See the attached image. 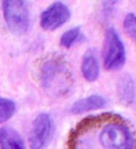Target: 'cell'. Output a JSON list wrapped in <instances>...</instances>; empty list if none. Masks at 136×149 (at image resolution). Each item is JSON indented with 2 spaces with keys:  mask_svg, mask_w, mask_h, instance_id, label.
<instances>
[{
  "mask_svg": "<svg viewBox=\"0 0 136 149\" xmlns=\"http://www.w3.org/2000/svg\"><path fill=\"white\" fill-rule=\"evenodd\" d=\"M66 149H136V133L118 114L93 115L72 130Z\"/></svg>",
  "mask_w": 136,
  "mask_h": 149,
  "instance_id": "obj_1",
  "label": "cell"
},
{
  "mask_svg": "<svg viewBox=\"0 0 136 149\" xmlns=\"http://www.w3.org/2000/svg\"><path fill=\"white\" fill-rule=\"evenodd\" d=\"M80 36H81V28L80 26L73 27L63 33V35L59 39V44L62 47L69 49L80 39Z\"/></svg>",
  "mask_w": 136,
  "mask_h": 149,
  "instance_id": "obj_11",
  "label": "cell"
},
{
  "mask_svg": "<svg viewBox=\"0 0 136 149\" xmlns=\"http://www.w3.org/2000/svg\"><path fill=\"white\" fill-rule=\"evenodd\" d=\"M104 67L108 71H116L126 63V50L122 40L114 28H108L105 33L103 49Z\"/></svg>",
  "mask_w": 136,
  "mask_h": 149,
  "instance_id": "obj_4",
  "label": "cell"
},
{
  "mask_svg": "<svg viewBox=\"0 0 136 149\" xmlns=\"http://www.w3.org/2000/svg\"><path fill=\"white\" fill-rule=\"evenodd\" d=\"M71 10L62 2H54L44 10L40 15V26L43 30L52 31L67 23L71 17Z\"/></svg>",
  "mask_w": 136,
  "mask_h": 149,
  "instance_id": "obj_6",
  "label": "cell"
},
{
  "mask_svg": "<svg viewBox=\"0 0 136 149\" xmlns=\"http://www.w3.org/2000/svg\"><path fill=\"white\" fill-rule=\"evenodd\" d=\"M3 18L10 32L23 35L30 28V12L24 0H2Z\"/></svg>",
  "mask_w": 136,
  "mask_h": 149,
  "instance_id": "obj_3",
  "label": "cell"
},
{
  "mask_svg": "<svg viewBox=\"0 0 136 149\" xmlns=\"http://www.w3.org/2000/svg\"><path fill=\"white\" fill-rule=\"evenodd\" d=\"M16 112V104L10 99L0 97V124L9 120Z\"/></svg>",
  "mask_w": 136,
  "mask_h": 149,
  "instance_id": "obj_12",
  "label": "cell"
},
{
  "mask_svg": "<svg viewBox=\"0 0 136 149\" xmlns=\"http://www.w3.org/2000/svg\"><path fill=\"white\" fill-rule=\"evenodd\" d=\"M81 72L85 79L89 82L98 79L100 76V65L93 50L89 49L84 54L81 62Z\"/></svg>",
  "mask_w": 136,
  "mask_h": 149,
  "instance_id": "obj_8",
  "label": "cell"
},
{
  "mask_svg": "<svg viewBox=\"0 0 136 149\" xmlns=\"http://www.w3.org/2000/svg\"><path fill=\"white\" fill-rule=\"evenodd\" d=\"M54 122L48 113H39L32 122L29 144L31 149H45L52 141L54 134Z\"/></svg>",
  "mask_w": 136,
  "mask_h": 149,
  "instance_id": "obj_5",
  "label": "cell"
},
{
  "mask_svg": "<svg viewBox=\"0 0 136 149\" xmlns=\"http://www.w3.org/2000/svg\"><path fill=\"white\" fill-rule=\"evenodd\" d=\"M117 93L121 102L124 105H130L135 98V86L131 77L124 74L118 81Z\"/></svg>",
  "mask_w": 136,
  "mask_h": 149,
  "instance_id": "obj_10",
  "label": "cell"
},
{
  "mask_svg": "<svg viewBox=\"0 0 136 149\" xmlns=\"http://www.w3.org/2000/svg\"><path fill=\"white\" fill-rule=\"evenodd\" d=\"M107 106L106 100L98 94L90 95L77 100L71 107V113L73 114H80L92 111L100 110Z\"/></svg>",
  "mask_w": 136,
  "mask_h": 149,
  "instance_id": "obj_7",
  "label": "cell"
},
{
  "mask_svg": "<svg viewBox=\"0 0 136 149\" xmlns=\"http://www.w3.org/2000/svg\"><path fill=\"white\" fill-rule=\"evenodd\" d=\"M40 79L43 87L49 93L59 95L67 91L65 85L67 79V68L63 58L54 56L44 62L40 71Z\"/></svg>",
  "mask_w": 136,
  "mask_h": 149,
  "instance_id": "obj_2",
  "label": "cell"
},
{
  "mask_svg": "<svg viewBox=\"0 0 136 149\" xmlns=\"http://www.w3.org/2000/svg\"><path fill=\"white\" fill-rule=\"evenodd\" d=\"M123 27L127 35L136 45V13H128L126 16Z\"/></svg>",
  "mask_w": 136,
  "mask_h": 149,
  "instance_id": "obj_13",
  "label": "cell"
},
{
  "mask_svg": "<svg viewBox=\"0 0 136 149\" xmlns=\"http://www.w3.org/2000/svg\"><path fill=\"white\" fill-rule=\"evenodd\" d=\"M0 149H26L20 134L10 127L0 128Z\"/></svg>",
  "mask_w": 136,
  "mask_h": 149,
  "instance_id": "obj_9",
  "label": "cell"
},
{
  "mask_svg": "<svg viewBox=\"0 0 136 149\" xmlns=\"http://www.w3.org/2000/svg\"><path fill=\"white\" fill-rule=\"evenodd\" d=\"M119 0H102V4H103V8H104V10L108 12L110 11L114 6L117 3Z\"/></svg>",
  "mask_w": 136,
  "mask_h": 149,
  "instance_id": "obj_14",
  "label": "cell"
}]
</instances>
